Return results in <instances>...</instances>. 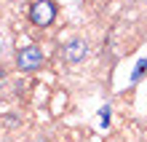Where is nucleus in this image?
Segmentation results:
<instances>
[{
    "label": "nucleus",
    "mask_w": 147,
    "mask_h": 142,
    "mask_svg": "<svg viewBox=\"0 0 147 142\" xmlns=\"http://www.w3.org/2000/svg\"><path fill=\"white\" fill-rule=\"evenodd\" d=\"M54 19H56V8L51 0H35L30 5V22L35 27H48Z\"/></svg>",
    "instance_id": "obj_1"
},
{
    "label": "nucleus",
    "mask_w": 147,
    "mask_h": 142,
    "mask_svg": "<svg viewBox=\"0 0 147 142\" xmlns=\"http://www.w3.org/2000/svg\"><path fill=\"white\" fill-rule=\"evenodd\" d=\"M40 65H43V51L38 46L19 48V54H16V67H19L22 73H35Z\"/></svg>",
    "instance_id": "obj_2"
},
{
    "label": "nucleus",
    "mask_w": 147,
    "mask_h": 142,
    "mask_svg": "<svg viewBox=\"0 0 147 142\" xmlns=\"http://www.w3.org/2000/svg\"><path fill=\"white\" fill-rule=\"evenodd\" d=\"M86 54H88V46H86V40H80V38H75V40H70V43H64V46H62V59L70 62V65L83 62Z\"/></svg>",
    "instance_id": "obj_3"
}]
</instances>
